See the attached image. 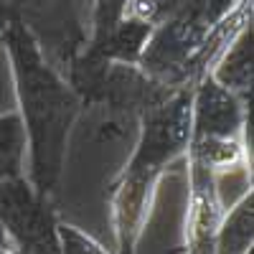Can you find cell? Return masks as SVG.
Segmentation results:
<instances>
[{"instance_id": "6da1fadb", "label": "cell", "mask_w": 254, "mask_h": 254, "mask_svg": "<svg viewBox=\"0 0 254 254\" xmlns=\"http://www.w3.org/2000/svg\"><path fill=\"white\" fill-rule=\"evenodd\" d=\"M0 38L10 59L15 112L28 142L26 178L38 196L54 201L66 168L69 137L81 117V102L64 74L41 51L23 20L5 23Z\"/></svg>"}, {"instance_id": "7a4b0ae2", "label": "cell", "mask_w": 254, "mask_h": 254, "mask_svg": "<svg viewBox=\"0 0 254 254\" xmlns=\"http://www.w3.org/2000/svg\"><path fill=\"white\" fill-rule=\"evenodd\" d=\"M188 140L190 89L171 92L140 117L132 153L110 183L115 254H137V242L150 219L158 183L168 168L186 155Z\"/></svg>"}, {"instance_id": "3957f363", "label": "cell", "mask_w": 254, "mask_h": 254, "mask_svg": "<svg viewBox=\"0 0 254 254\" xmlns=\"http://www.w3.org/2000/svg\"><path fill=\"white\" fill-rule=\"evenodd\" d=\"M56 208L38 196L26 176L0 181V226L15 254H61Z\"/></svg>"}, {"instance_id": "277c9868", "label": "cell", "mask_w": 254, "mask_h": 254, "mask_svg": "<svg viewBox=\"0 0 254 254\" xmlns=\"http://www.w3.org/2000/svg\"><path fill=\"white\" fill-rule=\"evenodd\" d=\"M249 99L229 92L211 74L190 87V140H247Z\"/></svg>"}, {"instance_id": "5b68a950", "label": "cell", "mask_w": 254, "mask_h": 254, "mask_svg": "<svg viewBox=\"0 0 254 254\" xmlns=\"http://www.w3.org/2000/svg\"><path fill=\"white\" fill-rule=\"evenodd\" d=\"M188 163V206L183 239L173 254H216V231L221 224L219 178L198 163Z\"/></svg>"}, {"instance_id": "8992f818", "label": "cell", "mask_w": 254, "mask_h": 254, "mask_svg": "<svg viewBox=\"0 0 254 254\" xmlns=\"http://www.w3.org/2000/svg\"><path fill=\"white\" fill-rule=\"evenodd\" d=\"M208 74L229 92L252 99V23H247L221 49Z\"/></svg>"}, {"instance_id": "52a82bcc", "label": "cell", "mask_w": 254, "mask_h": 254, "mask_svg": "<svg viewBox=\"0 0 254 254\" xmlns=\"http://www.w3.org/2000/svg\"><path fill=\"white\" fill-rule=\"evenodd\" d=\"M254 247V193L247 188L242 198L221 214L216 231V254H252Z\"/></svg>"}, {"instance_id": "ba28073f", "label": "cell", "mask_w": 254, "mask_h": 254, "mask_svg": "<svg viewBox=\"0 0 254 254\" xmlns=\"http://www.w3.org/2000/svg\"><path fill=\"white\" fill-rule=\"evenodd\" d=\"M28 142L18 112H0V181L26 176Z\"/></svg>"}, {"instance_id": "9c48e42d", "label": "cell", "mask_w": 254, "mask_h": 254, "mask_svg": "<svg viewBox=\"0 0 254 254\" xmlns=\"http://www.w3.org/2000/svg\"><path fill=\"white\" fill-rule=\"evenodd\" d=\"M59 244H61V254H112L92 234L66 221L59 224Z\"/></svg>"}, {"instance_id": "30bf717a", "label": "cell", "mask_w": 254, "mask_h": 254, "mask_svg": "<svg viewBox=\"0 0 254 254\" xmlns=\"http://www.w3.org/2000/svg\"><path fill=\"white\" fill-rule=\"evenodd\" d=\"M252 254H254V252H252Z\"/></svg>"}]
</instances>
